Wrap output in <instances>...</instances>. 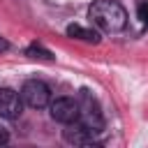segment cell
I'll return each instance as SVG.
<instances>
[{"instance_id":"obj_8","label":"cell","mask_w":148,"mask_h":148,"mask_svg":"<svg viewBox=\"0 0 148 148\" xmlns=\"http://www.w3.org/2000/svg\"><path fill=\"white\" fill-rule=\"evenodd\" d=\"M25 56H30V58H39V60H53V58H56L49 49H44V46H39V44H30V46L25 49Z\"/></svg>"},{"instance_id":"obj_5","label":"cell","mask_w":148,"mask_h":148,"mask_svg":"<svg viewBox=\"0 0 148 148\" xmlns=\"http://www.w3.org/2000/svg\"><path fill=\"white\" fill-rule=\"evenodd\" d=\"M21 109H23L21 95L12 88H0V118L14 120L21 116Z\"/></svg>"},{"instance_id":"obj_11","label":"cell","mask_w":148,"mask_h":148,"mask_svg":"<svg viewBox=\"0 0 148 148\" xmlns=\"http://www.w3.org/2000/svg\"><path fill=\"white\" fill-rule=\"evenodd\" d=\"M7 49H9V42L0 37V53H2V51H7Z\"/></svg>"},{"instance_id":"obj_4","label":"cell","mask_w":148,"mask_h":148,"mask_svg":"<svg viewBox=\"0 0 148 148\" xmlns=\"http://www.w3.org/2000/svg\"><path fill=\"white\" fill-rule=\"evenodd\" d=\"M51 118L56 123H62V125H69L74 120H79V99H72V97H56L51 104Z\"/></svg>"},{"instance_id":"obj_9","label":"cell","mask_w":148,"mask_h":148,"mask_svg":"<svg viewBox=\"0 0 148 148\" xmlns=\"http://www.w3.org/2000/svg\"><path fill=\"white\" fill-rule=\"evenodd\" d=\"M136 16H139V21H141L143 25H148V0H143V2L136 7Z\"/></svg>"},{"instance_id":"obj_7","label":"cell","mask_w":148,"mask_h":148,"mask_svg":"<svg viewBox=\"0 0 148 148\" xmlns=\"http://www.w3.org/2000/svg\"><path fill=\"white\" fill-rule=\"evenodd\" d=\"M67 37L72 39H81V42H90V44H97L99 42V32L92 30V28H83L79 23H72L67 25Z\"/></svg>"},{"instance_id":"obj_3","label":"cell","mask_w":148,"mask_h":148,"mask_svg":"<svg viewBox=\"0 0 148 148\" xmlns=\"http://www.w3.org/2000/svg\"><path fill=\"white\" fill-rule=\"evenodd\" d=\"M21 99L23 104H28L30 109H44L51 104V90L44 81H37V79H30L23 83L21 88Z\"/></svg>"},{"instance_id":"obj_6","label":"cell","mask_w":148,"mask_h":148,"mask_svg":"<svg viewBox=\"0 0 148 148\" xmlns=\"http://www.w3.org/2000/svg\"><path fill=\"white\" fill-rule=\"evenodd\" d=\"M62 139L72 146H90L97 141V134L92 130H88L86 125H81L79 120H74L67 125V130H62Z\"/></svg>"},{"instance_id":"obj_10","label":"cell","mask_w":148,"mask_h":148,"mask_svg":"<svg viewBox=\"0 0 148 148\" xmlns=\"http://www.w3.org/2000/svg\"><path fill=\"white\" fill-rule=\"evenodd\" d=\"M7 141H9V132H7L5 127H0V146H5Z\"/></svg>"},{"instance_id":"obj_1","label":"cell","mask_w":148,"mask_h":148,"mask_svg":"<svg viewBox=\"0 0 148 148\" xmlns=\"http://www.w3.org/2000/svg\"><path fill=\"white\" fill-rule=\"evenodd\" d=\"M88 18L102 32H120L127 25V12L116 0H97L88 9Z\"/></svg>"},{"instance_id":"obj_2","label":"cell","mask_w":148,"mask_h":148,"mask_svg":"<svg viewBox=\"0 0 148 148\" xmlns=\"http://www.w3.org/2000/svg\"><path fill=\"white\" fill-rule=\"evenodd\" d=\"M79 123L81 125H86L88 130H92L97 136L102 134V130H104V118H102V109H99V104H97V99L92 97V92L90 90H81V95H79Z\"/></svg>"}]
</instances>
